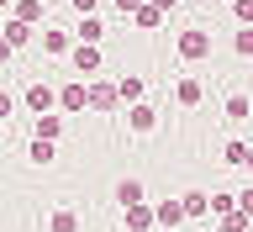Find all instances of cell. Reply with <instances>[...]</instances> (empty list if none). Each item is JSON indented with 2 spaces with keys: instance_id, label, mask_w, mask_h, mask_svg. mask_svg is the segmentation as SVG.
<instances>
[{
  "instance_id": "obj_1",
  "label": "cell",
  "mask_w": 253,
  "mask_h": 232,
  "mask_svg": "<svg viewBox=\"0 0 253 232\" xmlns=\"http://www.w3.org/2000/svg\"><path fill=\"white\" fill-rule=\"evenodd\" d=\"M84 106L111 116V111H122V95H116V79H84Z\"/></svg>"
},
{
  "instance_id": "obj_2",
  "label": "cell",
  "mask_w": 253,
  "mask_h": 232,
  "mask_svg": "<svg viewBox=\"0 0 253 232\" xmlns=\"http://www.w3.org/2000/svg\"><path fill=\"white\" fill-rule=\"evenodd\" d=\"M174 47H179L185 63H201V58H211V32H206V27H185Z\"/></svg>"
},
{
  "instance_id": "obj_3",
  "label": "cell",
  "mask_w": 253,
  "mask_h": 232,
  "mask_svg": "<svg viewBox=\"0 0 253 232\" xmlns=\"http://www.w3.org/2000/svg\"><path fill=\"white\" fill-rule=\"evenodd\" d=\"M21 100H27V111H37V116H42V111H53V106H58V85L37 79V85H27V95H21Z\"/></svg>"
},
{
  "instance_id": "obj_4",
  "label": "cell",
  "mask_w": 253,
  "mask_h": 232,
  "mask_svg": "<svg viewBox=\"0 0 253 232\" xmlns=\"http://www.w3.org/2000/svg\"><path fill=\"white\" fill-rule=\"evenodd\" d=\"M221 116H227V122H253V95L248 90H232L227 100H221Z\"/></svg>"
},
{
  "instance_id": "obj_5",
  "label": "cell",
  "mask_w": 253,
  "mask_h": 232,
  "mask_svg": "<svg viewBox=\"0 0 253 232\" xmlns=\"http://www.w3.org/2000/svg\"><path fill=\"white\" fill-rule=\"evenodd\" d=\"M69 58H74L79 74H100V43H74V47H69Z\"/></svg>"
},
{
  "instance_id": "obj_6",
  "label": "cell",
  "mask_w": 253,
  "mask_h": 232,
  "mask_svg": "<svg viewBox=\"0 0 253 232\" xmlns=\"http://www.w3.org/2000/svg\"><path fill=\"white\" fill-rule=\"evenodd\" d=\"M174 100H179V106H185V111H195V106H201V100H206V85H201V79H195V74H185V79H179V85H174Z\"/></svg>"
},
{
  "instance_id": "obj_7",
  "label": "cell",
  "mask_w": 253,
  "mask_h": 232,
  "mask_svg": "<svg viewBox=\"0 0 253 232\" xmlns=\"http://www.w3.org/2000/svg\"><path fill=\"white\" fill-rule=\"evenodd\" d=\"M179 222H185V206H179V195H174V201H158V206H153V227L174 232Z\"/></svg>"
},
{
  "instance_id": "obj_8",
  "label": "cell",
  "mask_w": 253,
  "mask_h": 232,
  "mask_svg": "<svg viewBox=\"0 0 253 232\" xmlns=\"http://www.w3.org/2000/svg\"><path fill=\"white\" fill-rule=\"evenodd\" d=\"M0 37H5V47L16 53V47H27L32 37H37V32H32L27 21H16V16H11V21H0Z\"/></svg>"
},
{
  "instance_id": "obj_9",
  "label": "cell",
  "mask_w": 253,
  "mask_h": 232,
  "mask_svg": "<svg viewBox=\"0 0 253 232\" xmlns=\"http://www.w3.org/2000/svg\"><path fill=\"white\" fill-rule=\"evenodd\" d=\"M126 127H132V132H153V127H158V111L148 106V100H137V106H126Z\"/></svg>"
},
{
  "instance_id": "obj_10",
  "label": "cell",
  "mask_w": 253,
  "mask_h": 232,
  "mask_svg": "<svg viewBox=\"0 0 253 232\" xmlns=\"http://www.w3.org/2000/svg\"><path fill=\"white\" fill-rule=\"evenodd\" d=\"M58 111H84V79H69V85H58Z\"/></svg>"
},
{
  "instance_id": "obj_11",
  "label": "cell",
  "mask_w": 253,
  "mask_h": 232,
  "mask_svg": "<svg viewBox=\"0 0 253 232\" xmlns=\"http://www.w3.org/2000/svg\"><path fill=\"white\" fill-rule=\"evenodd\" d=\"M126 211V232H153V206L137 201V206H122Z\"/></svg>"
},
{
  "instance_id": "obj_12",
  "label": "cell",
  "mask_w": 253,
  "mask_h": 232,
  "mask_svg": "<svg viewBox=\"0 0 253 232\" xmlns=\"http://www.w3.org/2000/svg\"><path fill=\"white\" fill-rule=\"evenodd\" d=\"M142 90H148V85H142V74H122V79H116V95H122V106H137Z\"/></svg>"
},
{
  "instance_id": "obj_13",
  "label": "cell",
  "mask_w": 253,
  "mask_h": 232,
  "mask_svg": "<svg viewBox=\"0 0 253 232\" xmlns=\"http://www.w3.org/2000/svg\"><path fill=\"white\" fill-rule=\"evenodd\" d=\"M179 206H185V222H206L211 217V211H206V190H185Z\"/></svg>"
},
{
  "instance_id": "obj_14",
  "label": "cell",
  "mask_w": 253,
  "mask_h": 232,
  "mask_svg": "<svg viewBox=\"0 0 253 232\" xmlns=\"http://www.w3.org/2000/svg\"><path fill=\"white\" fill-rule=\"evenodd\" d=\"M100 37H106V21H100V16H79L74 43H100Z\"/></svg>"
},
{
  "instance_id": "obj_15",
  "label": "cell",
  "mask_w": 253,
  "mask_h": 232,
  "mask_svg": "<svg viewBox=\"0 0 253 232\" xmlns=\"http://www.w3.org/2000/svg\"><path fill=\"white\" fill-rule=\"evenodd\" d=\"M132 21H137V27H142V32H158V27H164V21H169V16L158 11V5H148V0H142L137 11H132Z\"/></svg>"
},
{
  "instance_id": "obj_16",
  "label": "cell",
  "mask_w": 253,
  "mask_h": 232,
  "mask_svg": "<svg viewBox=\"0 0 253 232\" xmlns=\"http://www.w3.org/2000/svg\"><path fill=\"white\" fill-rule=\"evenodd\" d=\"M11 16L27 21V27H37V21H42V0H11Z\"/></svg>"
},
{
  "instance_id": "obj_17",
  "label": "cell",
  "mask_w": 253,
  "mask_h": 232,
  "mask_svg": "<svg viewBox=\"0 0 253 232\" xmlns=\"http://www.w3.org/2000/svg\"><path fill=\"white\" fill-rule=\"evenodd\" d=\"M42 47L58 58V53H69V47H74V37H69V32H58V27H47V32H42Z\"/></svg>"
},
{
  "instance_id": "obj_18",
  "label": "cell",
  "mask_w": 253,
  "mask_h": 232,
  "mask_svg": "<svg viewBox=\"0 0 253 232\" xmlns=\"http://www.w3.org/2000/svg\"><path fill=\"white\" fill-rule=\"evenodd\" d=\"M58 132H63V116L42 111V116H37V138H42V142H58Z\"/></svg>"
},
{
  "instance_id": "obj_19",
  "label": "cell",
  "mask_w": 253,
  "mask_h": 232,
  "mask_svg": "<svg viewBox=\"0 0 253 232\" xmlns=\"http://www.w3.org/2000/svg\"><path fill=\"white\" fill-rule=\"evenodd\" d=\"M142 195H148V190H142V180H132V174H126L122 185H116V201H122V206H137Z\"/></svg>"
},
{
  "instance_id": "obj_20",
  "label": "cell",
  "mask_w": 253,
  "mask_h": 232,
  "mask_svg": "<svg viewBox=\"0 0 253 232\" xmlns=\"http://www.w3.org/2000/svg\"><path fill=\"white\" fill-rule=\"evenodd\" d=\"M216 232H253V217H243V211H227V217H216Z\"/></svg>"
},
{
  "instance_id": "obj_21",
  "label": "cell",
  "mask_w": 253,
  "mask_h": 232,
  "mask_svg": "<svg viewBox=\"0 0 253 232\" xmlns=\"http://www.w3.org/2000/svg\"><path fill=\"white\" fill-rule=\"evenodd\" d=\"M232 53H237V58H253V27H237L232 32Z\"/></svg>"
},
{
  "instance_id": "obj_22",
  "label": "cell",
  "mask_w": 253,
  "mask_h": 232,
  "mask_svg": "<svg viewBox=\"0 0 253 232\" xmlns=\"http://www.w3.org/2000/svg\"><path fill=\"white\" fill-rule=\"evenodd\" d=\"M243 158H248V142L243 138H232L227 148H221V164H237V169H243Z\"/></svg>"
},
{
  "instance_id": "obj_23",
  "label": "cell",
  "mask_w": 253,
  "mask_h": 232,
  "mask_svg": "<svg viewBox=\"0 0 253 232\" xmlns=\"http://www.w3.org/2000/svg\"><path fill=\"white\" fill-rule=\"evenodd\" d=\"M27 158H32V164H53V158H58V153H53V142H42V138H32Z\"/></svg>"
},
{
  "instance_id": "obj_24",
  "label": "cell",
  "mask_w": 253,
  "mask_h": 232,
  "mask_svg": "<svg viewBox=\"0 0 253 232\" xmlns=\"http://www.w3.org/2000/svg\"><path fill=\"white\" fill-rule=\"evenodd\" d=\"M53 232H79V217L63 206V211H53Z\"/></svg>"
},
{
  "instance_id": "obj_25",
  "label": "cell",
  "mask_w": 253,
  "mask_h": 232,
  "mask_svg": "<svg viewBox=\"0 0 253 232\" xmlns=\"http://www.w3.org/2000/svg\"><path fill=\"white\" fill-rule=\"evenodd\" d=\"M232 16H237V27H253V0H232Z\"/></svg>"
},
{
  "instance_id": "obj_26",
  "label": "cell",
  "mask_w": 253,
  "mask_h": 232,
  "mask_svg": "<svg viewBox=\"0 0 253 232\" xmlns=\"http://www.w3.org/2000/svg\"><path fill=\"white\" fill-rule=\"evenodd\" d=\"M237 211H243V217H253V185L237 190Z\"/></svg>"
},
{
  "instance_id": "obj_27",
  "label": "cell",
  "mask_w": 253,
  "mask_h": 232,
  "mask_svg": "<svg viewBox=\"0 0 253 232\" xmlns=\"http://www.w3.org/2000/svg\"><path fill=\"white\" fill-rule=\"evenodd\" d=\"M11 111H16V95H5V90H0V122H5Z\"/></svg>"
},
{
  "instance_id": "obj_28",
  "label": "cell",
  "mask_w": 253,
  "mask_h": 232,
  "mask_svg": "<svg viewBox=\"0 0 253 232\" xmlns=\"http://www.w3.org/2000/svg\"><path fill=\"white\" fill-rule=\"evenodd\" d=\"M69 5H74L79 16H95V5H100V0H69Z\"/></svg>"
},
{
  "instance_id": "obj_29",
  "label": "cell",
  "mask_w": 253,
  "mask_h": 232,
  "mask_svg": "<svg viewBox=\"0 0 253 232\" xmlns=\"http://www.w3.org/2000/svg\"><path fill=\"white\" fill-rule=\"evenodd\" d=\"M111 5H116V11H122V16H132V11H137V5H142V0H111Z\"/></svg>"
},
{
  "instance_id": "obj_30",
  "label": "cell",
  "mask_w": 253,
  "mask_h": 232,
  "mask_svg": "<svg viewBox=\"0 0 253 232\" xmlns=\"http://www.w3.org/2000/svg\"><path fill=\"white\" fill-rule=\"evenodd\" d=\"M148 5H158V11L169 16V11H174V5H179V0H148Z\"/></svg>"
},
{
  "instance_id": "obj_31",
  "label": "cell",
  "mask_w": 253,
  "mask_h": 232,
  "mask_svg": "<svg viewBox=\"0 0 253 232\" xmlns=\"http://www.w3.org/2000/svg\"><path fill=\"white\" fill-rule=\"evenodd\" d=\"M5 63H11V47H5V37H0V69H5Z\"/></svg>"
},
{
  "instance_id": "obj_32",
  "label": "cell",
  "mask_w": 253,
  "mask_h": 232,
  "mask_svg": "<svg viewBox=\"0 0 253 232\" xmlns=\"http://www.w3.org/2000/svg\"><path fill=\"white\" fill-rule=\"evenodd\" d=\"M243 169H248V174H253V148H248V158H243Z\"/></svg>"
},
{
  "instance_id": "obj_33",
  "label": "cell",
  "mask_w": 253,
  "mask_h": 232,
  "mask_svg": "<svg viewBox=\"0 0 253 232\" xmlns=\"http://www.w3.org/2000/svg\"><path fill=\"white\" fill-rule=\"evenodd\" d=\"M5 11H11V0H0V16H5Z\"/></svg>"
},
{
  "instance_id": "obj_34",
  "label": "cell",
  "mask_w": 253,
  "mask_h": 232,
  "mask_svg": "<svg viewBox=\"0 0 253 232\" xmlns=\"http://www.w3.org/2000/svg\"><path fill=\"white\" fill-rule=\"evenodd\" d=\"M0 138H5V122H0Z\"/></svg>"
}]
</instances>
